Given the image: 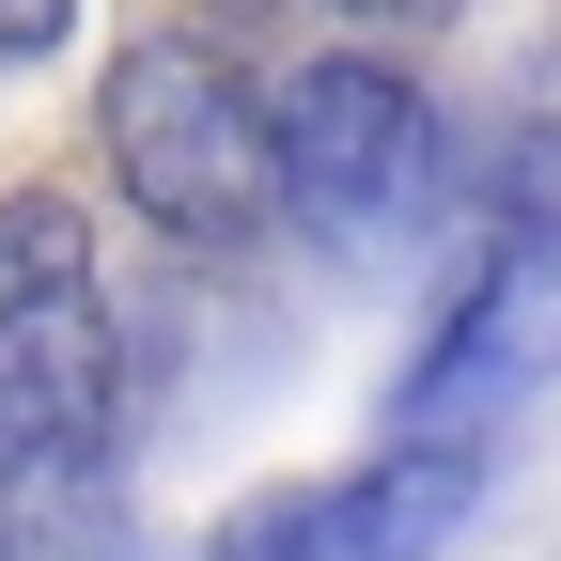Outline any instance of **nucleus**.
<instances>
[{"label": "nucleus", "mask_w": 561, "mask_h": 561, "mask_svg": "<svg viewBox=\"0 0 561 561\" xmlns=\"http://www.w3.org/2000/svg\"><path fill=\"white\" fill-rule=\"evenodd\" d=\"M110 421H125V328L94 280V219L16 187L0 203V500L110 483Z\"/></svg>", "instance_id": "1"}, {"label": "nucleus", "mask_w": 561, "mask_h": 561, "mask_svg": "<svg viewBox=\"0 0 561 561\" xmlns=\"http://www.w3.org/2000/svg\"><path fill=\"white\" fill-rule=\"evenodd\" d=\"M94 140H110V187L157 219L172 250H250L280 219V172H265V79L219 62L203 32H140L94 94Z\"/></svg>", "instance_id": "2"}, {"label": "nucleus", "mask_w": 561, "mask_h": 561, "mask_svg": "<svg viewBox=\"0 0 561 561\" xmlns=\"http://www.w3.org/2000/svg\"><path fill=\"white\" fill-rule=\"evenodd\" d=\"M546 375H561V219H500L390 390V453H483Z\"/></svg>", "instance_id": "3"}, {"label": "nucleus", "mask_w": 561, "mask_h": 561, "mask_svg": "<svg viewBox=\"0 0 561 561\" xmlns=\"http://www.w3.org/2000/svg\"><path fill=\"white\" fill-rule=\"evenodd\" d=\"M265 172H280V219L312 234H375V219H421L437 203V110H421L405 62H297L265 94Z\"/></svg>", "instance_id": "4"}, {"label": "nucleus", "mask_w": 561, "mask_h": 561, "mask_svg": "<svg viewBox=\"0 0 561 561\" xmlns=\"http://www.w3.org/2000/svg\"><path fill=\"white\" fill-rule=\"evenodd\" d=\"M483 500V453H375L343 483H297L219 530V561H437Z\"/></svg>", "instance_id": "5"}, {"label": "nucleus", "mask_w": 561, "mask_h": 561, "mask_svg": "<svg viewBox=\"0 0 561 561\" xmlns=\"http://www.w3.org/2000/svg\"><path fill=\"white\" fill-rule=\"evenodd\" d=\"M62 32H79V0H0V62H47Z\"/></svg>", "instance_id": "6"}, {"label": "nucleus", "mask_w": 561, "mask_h": 561, "mask_svg": "<svg viewBox=\"0 0 561 561\" xmlns=\"http://www.w3.org/2000/svg\"><path fill=\"white\" fill-rule=\"evenodd\" d=\"M359 16H405V32H437V16H468V0H359Z\"/></svg>", "instance_id": "7"}]
</instances>
